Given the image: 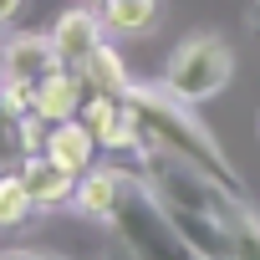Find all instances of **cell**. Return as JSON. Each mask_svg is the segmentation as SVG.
<instances>
[{
	"label": "cell",
	"instance_id": "6da1fadb",
	"mask_svg": "<svg viewBox=\"0 0 260 260\" xmlns=\"http://www.w3.org/2000/svg\"><path fill=\"white\" fill-rule=\"evenodd\" d=\"M138 112V127H143V148H169L189 164H199L204 174H214L219 184L240 189V169L230 164V153L219 148V138L194 117V102L174 97L164 82H133L122 92Z\"/></svg>",
	"mask_w": 260,
	"mask_h": 260
},
{
	"label": "cell",
	"instance_id": "7a4b0ae2",
	"mask_svg": "<svg viewBox=\"0 0 260 260\" xmlns=\"http://www.w3.org/2000/svg\"><path fill=\"white\" fill-rule=\"evenodd\" d=\"M102 230L112 235V250L122 255H138V260H169V255H189L158 189L148 184V174H133L122 169V189H117V204L112 214L102 219Z\"/></svg>",
	"mask_w": 260,
	"mask_h": 260
},
{
	"label": "cell",
	"instance_id": "3957f363",
	"mask_svg": "<svg viewBox=\"0 0 260 260\" xmlns=\"http://www.w3.org/2000/svg\"><path fill=\"white\" fill-rule=\"evenodd\" d=\"M230 72H235V51L219 41V36H184L174 51H169V61H164V87L174 92V97H184V102H209L214 92H224V82H230Z\"/></svg>",
	"mask_w": 260,
	"mask_h": 260
},
{
	"label": "cell",
	"instance_id": "277c9868",
	"mask_svg": "<svg viewBox=\"0 0 260 260\" xmlns=\"http://www.w3.org/2000/svg\"><path fill=\"white\" fill-rule=\"evenodd\" d=\"M82 122L92 127V138L102 143V153H138V148H143V127H138V112H133V102H127V97L87 92Z\"/></svg>",
	"mask_w": 260,
	"mask_h": 260
},
{
	"label": "cell",
	"instance_id": "5b68a950",
	"mask_svg": "<svg viewBox=\"0 0 260 260\" xmlns=\"http://www.w3.org/2000/svg\"><path fill=\"white\" fill-rule=\"evenodd\" d=\"M102 11L97 6H87V0H77L72 11H61V21L51 26V46H56V61L61 67H77V61H87V51L102 41Z\"/></svg>",
	"mask_w": 260,
	"mask_h": 260
},
{
	"label": "cell",
	"instance_id": "8992f818",
	"mask_svg": "<svg viewBox=\"0 0 260 260\" xmlns=\"http://www.w3.org/2000/svg\"><path fill=\"white\" fill-rule=\"evenodd\" d=\"M87 77L77 67H51L41 82H36V112L46 122H67V117H82V102H87Z\"/></svg>",
	"mask_w": 260,
	"mask_h": 260
},
{
	"label": "cell",
	"instance_id": "52a82bcc",
	"mask_svg": "<svg viewBox=\"0 0 260 260\" xmlns=\"http://www.w3.org/2000/svg\"><path fill=\"white\" fill-rule=\"evenodd\" d=\"M16 169H21V179H26L36 209H72V199H77V174H67V169L51 164L46 153H26V158H16Z\"/></svg>",
	"mask_w": 260,
	"mask_h": 260
},
{
	"label": "cell",
	"instance_id": "ba28073f",
	"mask_svg": "<svg viewBox=\"0 0 260 260\" xmlns=\"http://www.w3.org/2000/svg\"><path fill=\"white\" fill-rule=\"evenodd\" d=\"M97 153H102V143L92 138V127L82 122V117H67V122H51V138H46V158L51 164H61L67 174H87L92 164H97Z\"/></svg>",
	"mask_w": 260,
	"mask_h": 260
},
{
	"label": "cell",
	"instance_id": "9c48e42d",
	"mask_svg": "<svg viewBox=\"0 0 260 260\" xmlns=\"http://www.w3.org/2000/svg\"><path fill=\"white\" fill-rule=\"evenodd\" d=\"M117 189H122V169H117V164H92V169L77 179V199H72V209H77L82 219L102 224V219L112 214V204H117Z\"/></svg>",
	"mask_w": 260,
	"mask_h": 260
},
{
	"label": "cell",
	"instance_id": "30bf717a",
	"mask_svg": "<svg viewBox=\"0 0 260 260\" xmlns=\"http://www.w3.org/2000/svg\"><path fill=\"white\" fill-rule=\"evenodd\" d=\"M51 67H61V61H56L51 36L21 31V36H11V41H6V77H16V82H41Z\"/></svg>",
	"mask_w": 260,
	"mask_h": 260
},
{
	"label": "cell",
	"instance_id": "8fae6325",
	"mask_svg": "<svg viewBox=\"0 0 260 260\" xmlns=\"http://www.w3.org/2000/svg\"><path fill=\"white\" fill-rule=\"evenodd\" d=\"M77 72L87 77V87H92V92H112V97H122L127 87H133L122 51H117V46H107V41H97V46L87 51V61H77Z\"/></svg>",
	"mask_w": 260,
	"mask_h": 260
},
{
	"label": "cell",
	"instance_id": "7c38bea8",
	"mask_svg": "<svg viewBox=\"0 0 260 260\" xmlns=\"http://www.w3.org/2000/svg\"><path fill=\"white\" fill-rule=\"evenodd\" d=\"M97 11L112 36H143L158 21V0H97Z\"/></svg>",
	"mask_w": 260,
	"mask_h": 260
},
{
	"label": "cell",
	"instance_id": "4fadbf2b",
	"mask_svg": "<svg viewBox=\"0 0 260 260\" xmlns=\"http://www.w3.org/2000/svg\"><path fill=\"white\" fill-rule=\"evenodd\" d=\"M36 214V199H31V189H26V179H21V169L11 164V169H0V235H16V230H26V219Z\"/></svg>",
	"mask_w": 260,
	"mask_h": 260
},
{
	"label": "cell",
	"instance_id": "5bb4252c",
	"mask_svg": "<svg viewBox=\"0 0 260 260\" xmlns=\"http://www.w3.org/2000/svg\"><path fill=\"white\" fill-rule=\"evenodd\" d=\"M224 240H230V255H260V214L250 204H240L224 219Z\"/></svg>",
	"mask_w": 260,
	"mask_h": 260
},
{
	"label": "cell",
	"instance_id": "9a60e30c",
	"mask_svg": "<svg viewBox=\"0 0 260 260\" xmlns=\"http://www.w3.org/2000/svg\"><path fill=\"white\" fill-rule=\"evenodd\" d=\"M46 138H51V122H46L41 112L16 117V153H21V158H26V153H46Z\"/></svg>",
	"mask_w": 260,
	"mask_h": 260
},
{
	"label": "cell",
	"instance_id": "2e32d148",
	"mask_svg": "<svg viewBox=\"0 0 260 260\" xmlns=\"http://www.w3.org/2000/svg\"><path fill=\"white\" fill-rule=\"evenodd\" d=\"M0 112H6V117H26V112H36V82H16V77H6V82H0Z\"/></svg>",
	"mask_w": 260,
	"mask_h": 260
},
{
	"label": "cell",
	"instance_id": "e0dca14e",
	"mask_svg": "<svg viewBox=\"0 0 260 260\" xmlns=\"http://www.w3.org/2000/svg\"><path fill=\"white\" fill-rule=\"evenodd\" d=\"M21 153H16V117L0 112V169H11Z\"/></svg>",
	"mask_w": 260,
	"mask_h": 260
},
{
	"label": "cell",
	"instance_id": "ac0fdd59",
	"mask_svg": "<svg viewBox=\"0 0 260 260\" xmlns=\"http://www.w3.org/2000/svg\"><path fill=\"white\" fill-rule=\"evenodd\" d=\"M245 26H250V41L260 46V0H250V11H245Z\"/></svg>",
	"mask_w": 260,
	"mask_h": 260
},
{
	"label": "cell",
	"instance_id": "d6986e66",
	"mask_svg": "<svg viewBox=\"0 0 260 260\" xmlns=\"http://www.w3.org/2000/svg\"><path fill=\"white\" fill-rule=\"evenodd\" d=\"M21 6H26V0H0V31H6V26L21 16Z\"/></svg>",
	"mask_w": 260,
	"mask_h": 260
},
{
	"label": "cell",
	"instance_id": "ffe728a7",
	"mask_svg": "<svg viewBox=\"0 0 260 260\" xmlns=\"http://www.w3.org/2000/svg\"><path fill=\"white\" fill-rule=\"evenodd\" d=\"M0 82H6V41H0Z\"/></svg>",
	"mask_w": 260,
	"mask_h": 260
},
{
	"label": "cell",
	"instance_id": "44dd1931",
	"mask_svg": "<svg viewBox=\"0 0 260 260\" xmlns=\"http://www.w3.org/2000/svg\"><path fill=\"white\" fill-rule=\"evenodd\" d=\"M87 6H97V0H87Z\"/></svg>",
	"mask_w": 260,
	"mask_h": 260
}]
</instances>
